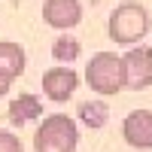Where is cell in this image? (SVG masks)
Listing matches in <instances>:
<instances>
[{"mask_svg": "<svg viewBox=\"0 0 152 152\" xmlns=\"http://www.w3.org/2000/svg\"><path fill=\"white\" fill-rule=\"evenodd\" d=\"M149 28H152L149 9L143 3H137V0H125V3H119L116 9L110 12V18H107V34H110V40L119 43V46L140 43L143 37L149 34Z\"/></svg>", "mask_w": 152, "mask_h": 152, "instance_id": "obj_1", "label": "cell"}, {"mask_svg": "<svg viewBox=\"0 0 152 152\" xmlns=\"http://www.w3.org/2000/svg\"><path fill=\"white\" fill-rule=\"evenodd\" d=\"M76 146H79V125L67 113L46 116L34 134V152H76Z\"/></svg>", "mask_w": 152, "mask_h": 152, "instance_id": "obj_2", "label": "cell"}, {"mask_svg": "<svg viewBox=\"0 0 152 152\" xmlns=\"http://www.w3.org/2000/svg\"><path fill=\"white\" fill-rule=\"evenodd\" d=\"M85 82L94 94L113 97L125 88V64L116 52H97L85 64Z\"/></svg>", "mask_w": 152, "mask_h": 152, "instance_id": "obj_3", "label": "cell"}, {"mask_svg": "<svg viewBox=\"0 0 152 152\" xmlns=\"http://www.w3.org/2000/svg\"><path fill=\"white\" fill-rule=\"evenodd\" d=\"M125 64V88L143 91L152 85V46H134L128 55H122Z\"/></svg>", "mask_w": 152, "mask_h": 152, "instance_id": "obj_4", "label": "cell"}, {"mask_svg": "<svg viewBox=\"0 0 152 152\" xmlns=\"http://www.w3.org/2000/svg\"><path fill=\"white\" fill-rule=\"evenodd\" d=\"M76 88H79V73L73 67H49L43 73V94L49 100H55V104H64L76 94Z\"/></svg>", "mask_w": 152, "mask_h": 152, "instance_id": "obj_5", "label": "cell"}, {"mask_svg": "<svg viewBox=\"0 0 152 152\" xmlns=\"http://www.w3.org/2000/svg\"><path fill=\"white\" fill-rule=\"evenodd\" d=\"M122 137L131 149H152V110H134L122 122Z\"/></svg>", "mask_w": 152, "mask_h": 152, "instance_id": "obj_6", "label": "cell"}, {"mask_svg": "<svg viewBox=\"0 0 152 152\" xmlns=\"http://www.w3.org/2000/svg\"><path fill=\"white\" fill-rule=\"evenodd\" d=\"M43 21L55 31H70L82 21V3L79 0H46Z\"/></svg>", "mask_w": 152, "mask_h": 152, "instance_id": "obj_7", "label": "cell"}, {"mask_svg": "<svg viewBox=\"0 0 152 152\" xmlns=\"http://www.w3.org/2000/svg\"><path fill=\"white\" fill-rule=\"evenodd\" d=\"M24 64H28V55L15 40H0V73L9 76V79H18L24 73Z\"/></svg>", "mask_w": 152, "mask_h": 152, "instance_id": "obj_8", "label": "cell"}, {"mask_svg": "<svg viewBox=\"0 0 152 152\" xmlns=\"http://www.w3.org/2000/svg\"><path fill=\"white\" fill-rule=\"evenodd\" d=\"M37 116H43V100L37 94H18L9 104V122L18 125V128L28 125V122H34Z\"/></svg>", "mask_w": 152, "mask_h": 152, "instance_id": "obj_9", "label": "cell"}, {"mask_svg": "<svg viewBox=\"0 0 152 152\" xmlns=\"http://www.w3.org/2000/svg\"><path fill=\"white\" fill-rule=\"evenodd\" d=\"M79 52H82V46H79V40L76 37H70V34H61L58 40L52 43V58L58 61L61 67H70L76 58H79Z\"/></svg>", "mask_w": 152, "mask_h": 152, "instance_id": "obj_10", "label": "cell"}, {"mask_svg": "<svg viewBox=\"0 0 152 152\" xmlns=\"http://www.w3.org/2000/svg\"><path fill=\"white\" fill-rule=\"evenodd\" d=\"M107 119H110L107 104H100V100H85V104H79V122H85L88 128H104Z\"/></svg>", "mask_w": 152, "mask_h": 152, "instance_id": "obj_11", "label": "cell"}, {"mask_svg": "<svg viewBox=\"0 0 152 152\" xmlns=\"http://www.w3.org/2000/svg\"><path fill=\"white\" fill-rule=\"evenodd\" d=\"M0 152H24L21 137H15L12 131H0Z\"/></svg>", "mask_w": 152, "mask_h": 152, "instance_id": "obj_12", "label": "cell"}, {"mask_svg": "<svg viewBox=\"0 0 152 152\" xmlns=\"http://www.w3.org/2000/svg\"><path fill=\"white\" fill-rule=\"evenodd\" d=\"M9 85H12V79H9V76H3V73H0V97H6Z\"/></svg>", "mask_w": 152, "mask_h": 152, "instance_id": "obj_13", "label": "cell"}]
</instances>
